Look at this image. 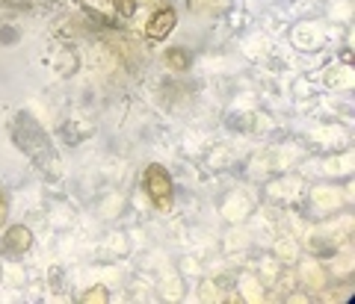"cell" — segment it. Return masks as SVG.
I'll return each mask as SVG.
<instances>
[{
    "mask_svg": "<svg viewBox=\"0 0 355 304\" xmlns=\"http://www.w3.org/2000/svg\"><path fill=\"white\" fill-rule=\"evenodd\" d=\"M146 193L154 201L157 210H166L172 204V177L163 166H148L146 172Z\"/></svg>",
    "mask_w": 355,
    "mask_h": 304,
    "instance_id": "cell-2",
    "label": "cell"
},
{
    "mask_svg": "<svg viewBox=\"0 0 355 304\" xmlns=\"http://www.w3.org/2000/svg\"><path fill=\"white\" fill-rule=\"evenodd\" d=\"M30 245H33V233H30V228H24V224H12L3 236V254L21 257L24 251H30Z\"/></svg>",
    "mask_w": 355,
    "mask_h": 304,
    "instance_id": "cell-4",
    "label": "cell"
},
{
    "mask_svg": "<svg viewBox=\"0 0 355 304\" xmlns=\"http://www.w3.org/2000/svg\"><path fill=\"white\" fill-rule=\"evenodd\" d=\"M6 198H0V228H3V222H6Z\"/></svg>",
    "mask_w": 355,
    "mask_h": 304,
    "instance_id": "cell-8",
    "label": "cell"
},
{
    "mask_svg": "<svg viewBox=\"0 0 355 304\" xmlns=\"http://www.w3.org/2000/svg\"><path fill=\"white\" fill-rule=\"evenodd\" d=\"M116 9H119V15L130 18L133 12H137V0H116Z\"/></svg>",
    "mask_w": 355,
    "mask_h": 304,
    "instance_id": "cell-7",
    "label": "cell"
},
{
    "mask_svg": "<svg viewBox=\"0 0 355 304\" xmlns=\"http://www.w3.org/2000/svg\"><path fill=\"white\" fill-rule=\"evenodd\" d=\"M83 301L86 304H107L110 301V292H107V287H92V289H86L83 292Z\"/></svg>",
    "mask_w": 355,
    "mask_h": 304,
    "instance_id": "cell-6",
    "label": "cell"
},
{
    "mask_svg": "<svg viewBox=\"0 0 355 304\" xmlns=\"http://www.w3.org/2000/svg\"><path fill=\"white\" fill-rule=\"evenodd\" d=\"M166 65H172L175 71H187L190 69V56H187L181 48H172V51H166Z\"/></svg>",
    "mask_w": 355,
    "mask_h": 304,
    "instance_id": "cell-5",
    "label": "cell"
},
{
    "mask_svg": "<svg viewBox=\"0 0 355 304\" xmlns=\"http://www.w3.org/2000/svg\"><path fill=\"white\" fill-rule=\"evenodd\" d=\"M12 139L18 145V151H24L39 168H44V172H57L60 157L53 151L48 133L42 130V125L30 116V112H18L12 118Z\"/></svg>",
    "mask_w": 355,
    "mask_h": 304,
    "instance_id": "cell-1",
    "label": "cell"
},
{
    "mask_svg": "<svg viewBox=\"0 0 355 304\" xmlns=\"http://www.w3.org/2000/svg\"><path fill=\"white\" fill-rule=\"evenodd\" d=\"M175 24H178L175 9H157V12L148 18V24H146V36H148L151 42H163V39L175 30Z\"/></svg>",
    "mask_w": 355,
    "mask_h": 304,
    "instance_id": "cell-3",
    "label": "cell"
}]
</instances>
